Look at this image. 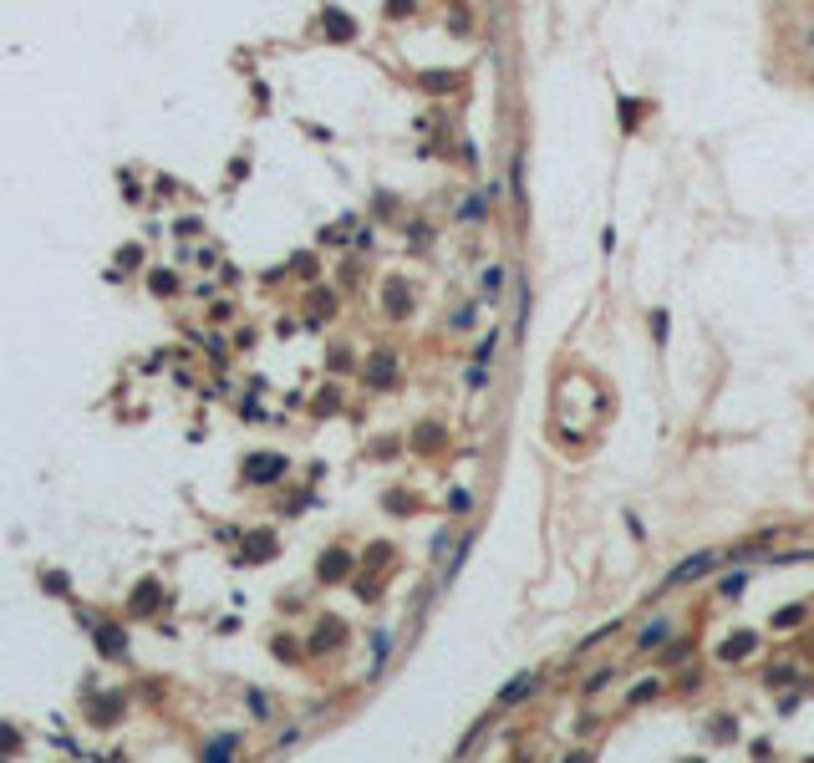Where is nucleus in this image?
I'll return each instance as SVG.
<instances>
[{
    "instance_id": "14",
    "label": "nucleus",
    "mask_w": 814,
    "mask_h": 763,
    "mask_svg": "<svg viewBox=\"0 0 814 763\" xmlns=\"http://www.w3.org/2000/svg\"><path fill=\"white\" fill-rule=\"evenodd\" d=\"M468 504H474V499H468V494H463V489H453V499H448V509H453V514H463V509H468Z\"/></svg>"
},
{
    "instance_id": "7",
    "label": "nucleus",
    "mask_w": 814,
    "mask_h": 763,
    "mask_svg": "<svg viewBox=\"0 0 814 763\" xmlns=\"http://www.w3.org/2000/svg\"><path fill=\"white\" fill-rule=\"evenodd\" d=\"M672 636V626L667 621H652L647 631H641V651H652V646H661V641H667Z\"/></svg>"
},
{
    "instance_id": "15",
    "label": "nucleus",
    "mask_w": 814,
    "mask_h": 763,
    "mask_svg": "<svg viewBox=\"0 0 814 763\" xmlns=\"http://www.w3.org/2000/svg\"><path fill=\"white\" fill-rule=\"evenodd\" d=\"M743 585H748V575H728V580H723V596H738Z\"/></svg>"
},
{
    "instance_id": "6",
    "label": "nucleus",
    "mask_w": 814,
    "mask_h": 763,
    "mask_svg": "<svg viewBox=\"0 0 814 763\" xmlns=\"http://www.w3.org/2000/svg\"><path fill=\"white\" fill-rule=\"evenodd\" d=\"M326 31H331V36H341V41H351V36H356L351 15H341V11H326Z\"/></svg>"
},
{
    "instance_id": "13",
    "label": "nucleus",
    "mask_w": 814,
    "mask_h": 763,
    "mask_svg": "<svg viewBox=\"0 0 814 763\" xmlns=\"http://www.w3.org/2000/svg\"><path fill=\"white\" fill-rule=\"evenodd\" d=\"M657 687H661V682H641V687H631V703H647V697H657Z\"/></svg>"
},
{
    "instance_id": "4",
    "label": "nucleus",
    "mask_w": 814,
    "mask_h": 763,
    "mask_svg": "<svg viewBox=\"0 0 814 763\" xmlns=\"http://www.w3.org/2000/svg\"><path fill=\"white\" fill-rule=\"evenodd\" d=\"M418 82L427 86V92H458V77L453 72H422Z\"/></svg>"
},
{
    "instance_id": "9",
    "label": "nucleus",
    "mask_w": 814,
    "mask_h": 763,
    "mask_svg": "<svg viewBox=\"0 0 814 763\" xmlns=\"http://www.w3.org/2000/svg\"><path fill=\"white\" fill-rule=\"evenodd\" d=\"M484 290H504V265H489L484 270Z\"/></svg>"
},
{
    "instance_id": "3",
    "label": "nucleus",
    "mask_w": 814,
    "mask_h": 763,
    "mask_svg": "<svg viewBox=\"0 0 814 763\" xmlns=\"http://www.w3.org/2000/svg\"><path fill=\"white\" fill-rule=\"evenodd\" d=\"M280 468H285V458H250V478H260V484H270Z\"/></svg>"
},
{
    "instance_id": "11",
    "label": "nucleus",
    "mask_w": 814,
    "mask_h": 763,
    "mask_svg": "<svg viewBox=\"0 0 814 763\" xmlns=\"http://www.w3.org/2000/svg\"><path fill=\"white\" fill-rule=\"evenodd\" d=\"M804 621V610L799 605H789V610H779V616H774V626H799Z\"/></svg>"
},
{
    "instance_id": "10",
    "label": "nucleus",
    "mask_w": 814,
    "mask_h": 763,
    "mask_svg": "<svg viewBox=\"0 0 814 763\" xmlns=\"http://www.w3.org/2000/svg\"><path fill=\"white\" fill-rule=\"evenodd\" d=\"M494 352H499V331H494V336H489V341L479 346V352H474V357H479V366H489V361H494Z\"/></svg>"
},
{
    "instance_id": "16",
    "label": "nucleus",
    "mask_w": 814,
    "mask_h": 763,
    "mask_svg": "<svg viewBox=\"0 0 814 763\" xmlns=\"http://www.w3.org/2000/svg\"><path fill=\"white\" fill-rule=\"evenodd\" d=\"M468 326H474V311L463 305V311H453V331H468Z\"/></svg>"
},
{
    "instance_id": "5",
    "label": "nucleus",
    "mask_w": 814,
    "mask_h": 763,
    "mask_svg": "<svg viewBox=\"0 0 814 763\" xmlns=\"http://www.w3.org/2000/svg\"><path fill=\"white\" fill-rule=\"evenodd\" d=\"M748 651H754V636H748V631H743V636L723 641V651H718V657H723V662H738V657H748Z\"/></svg>"
},
{
    "instance_id": "1",
    "label": "nucleus",
    "mask_w": 814,
    "mask_h": 763,
    "mask_svg": "<svg viewBox=\"0 0 814 763\" xmlns=\"http://www.w3.org/2000/svg\"><path fill=\"white\" fill-rule=\"evenodd\" d=\"M718 560H723V555H713V550H697V555H687V560H682L677 570L667 575V585H687V580H702V575H713V570H718Z\"/></svg>"
},
{
    "instance_id": "2",
    "label": "nucleus",
    "mask_w": 814,
    "mask_h": 763,
    "mask_svg": "<svg viewBox=\"0 0 814 763\" xmlns=\"http://www.w3.org/2000/svg\"><path fill=\"white\" fill-rule=\"evenodd\" d=\"M534 687H540V677H534V672H524V677H514V682L499 692V707H514V703H524V697H529Z\"/></svg>"
},
{
    "instance_id": "18",
    "label": "nucleus",
    "mask_w": 814,
    "mask_h": 763,
    "mask_svg": "<svg viewBox=\"0 0 814 763\" xmlns=\"http://www.w3.org/2000/svg\"><path fill=\"white\" fill-rule=\"evenodd\" d=\"M413 11V0H387V15H407Z\"/></svg>"
},
{
    "instance_id": "12",
    "label": "nucleus",
    "mask_w": 814,
    "mask_h": 763,
    "mask_svg": "<svg viewBox=\"0 0 814 763\" xmlns=\"http://www.w3.org/2000/svg\"><path fill=\"white\" fill-rule=\"evenodd\" d=\"M392 377V357H382V361H372V382H387Z\"/></svg>"
},
{
    "instance_id": "17",
    "label": "nucleus",
    "mask_w": 814,
    "mask_h": 763,
    "mask_svg": "<svg viewBox=\"0 0 814 763\" xmlns=\"http://www.w3.org/2000/svg\"><path fill=\"white\" fill-rule=\"evenodd\" d=\"M458 214H463V219H479V214H484V204H479V199H463V209H458Z\"/></svg>"
},
{
    "instance_id": "8",
    "label": "nucleus",
    "mask_w": 814,
    "mask_h": 763,
    "mask_svg": "<svg viewBox=\"0 0 814 763\" xmlns=\"http://www.w3.org/2000/svg\"><path fill=\"white\" fill-rule=\"evenodd\" d=\"M387 305H392V316H402V311H407V290L397 286V280L387 286Z\"/></svg>"
}]
</instances>
